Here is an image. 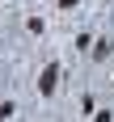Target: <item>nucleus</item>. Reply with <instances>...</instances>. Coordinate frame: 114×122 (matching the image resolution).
I'll use <instances>...</instances> for the list:
<instances>
[{
    "label": "nucleus",
    "mask_w": 114,
    "mask_h": 122,
    "mask_svg": "<svg viewBox=\"0 0 114 122\" xmlns=\"http://www.w3.org/2000/svg\"><path fill=\"white\" fill-rule=\"evenodd\" d=\"M55 84H59V67H55V63H47V67H42V80H38V93H42V97H51V93H55Z\"/></svg>",
    "instance_id": "obj_1"
}]
</instances>
